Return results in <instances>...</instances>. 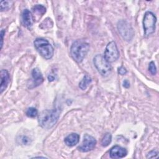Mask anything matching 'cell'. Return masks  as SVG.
<instances>
[{
    "label": "cell",
    "instance_id": "cb8c5ba5",
    "mask_svg": "<svg viewBox=\"0 0 159 159\" xmlns=\"http://www.w3.org/2000/svg\"><path fill=\"white\" fill-rule=\"evenodd\" d=\"M48 80L49 81H53L55 80V78L52 75H50L48 76Z\"/></svg>",
    "mask_w": 159,
    "mask_h": 159
},
{
    "label": "cell",
    "instance_id": "9c48e42d",
    "mask_svg": "<svg viewBox=\"0 0 159 159\" xmlns=\"http://www.w3.org/2000/svg\"><path fill=\"white\" fill-rule=\"evenodd\" d=\"M127 154V151L125 148L119 146L114 145L113 146L109 151L110 157L112 158H121L125 157Z\"/></svg>",
    "mask_w": 159,
    "mask_h": 159
},
{
    "label": "cell",
    "instance_id": "30bf717a",
    "mask_svg": "<svg viewBox=\"0 0 159 159\" xmlns=\"http://www.w3.org/2000/svg\"><path fill=\"white\" fill-rule=\"evenodd\" d=\"M43 81V75L38 68H35L32 71V83L33 87H37L41 84Z\"/></svg>",
    "mask_w": 159,
    "mask_h": 159
},
{
    "label": "cell",
    "instance_id": "7402d4cb",
    "mask_svg": "<svg viewBox=\"0 0 159 159\" xmlns=\"http://www.w3.org/2000/svg\"><path fill=\"white\" fill-rule=\"evenodd\" d=\"M4 34H5V30H2L1 32V48H2V44H3V36H4Z\"/></svg>",
    "mask_w": 159,
    "mask_h": 159
},
{
    "label": "cell",
    "instance_id": "5b68a950",
    "mask_svg": "<svg viewBox=\"0 0 159 159\" xmlns=\"http://www.w3.org/2000/svg\"><path fill=\"white\" fill-rule=\"evenodd\" d=\"M156 22L157 18L153 12L147 11L145 13L143 20V27L144 34L146 37L149 36L155 32Z\"/></svg>",
    "mask_w": 159,
    "mask_h": 159
},
{
    "label": "cell",
    "instance_id": "52a82bcc",
    "mask_svg": "<svg viewBox=\"0 0 159 159\" xmlns=\"http://www.w3.org/2000/svg\"><path fill=\"white\" fill-rule=\"evenodd\" d=\"M117 29L120 35L127 41L132 39L134 32L131 25L125 20H120L117 24Z\"/></svg>",
    "mask_w": 159,
    "mask_h": 159
},
{
    "label": "cell",
    "instance_id": "d6986e66",
    "mask_svg": "<svg viewBox=\"0 0 159 159\" xmlns=\"http://www.w3.org/2000/svg\"><path fill=\"white\" fill-rule=\"evenodd\" d=\"M148 70L150 72V73L153 75H155L157 73V68H156V66L153 61H151L149 63Z\"/></svg>",
    "mask_w": 159,
    "mask_h": 159
},
{
    "label": "cell",
    "instance_id": "8992f818",
    "mask_svg": "<svg viewBox=\"0 0 159 159\" xmlns=\"http://www.w3.org/2000/svg\"><path fill=\"white\" fill-rule=\"evenodd\" d=\"M103 57L109 63L114 62L118 59L119 52L115 42L111 41L107 43Z\"/></svg>",
    "mask_w": 159,
    "mask_h": 159
},
{
    "label": "cell",
    "instance_id": "ba28073f",
    "mask_svg": "<svg viewBox=\"0 0 159 159\" xmlns=\"http://www.w3.org/2000/svg\"><path fill=\"white\" fill-rule=\"evenodd\" d=\"M96 144V140L91 135L85 134L81 144L78 147L79 151L81 152H88L93 150Z\"/></svg>",
    "mask_w": 159,
    "mask_h": 159
},
{
    "label": "cell",
    "instance_id": "44dd1931",
    "mask_svg": "<svg viewBox=\"0 0 159 159\" xmlns=\"http://www.w3.org/2000/svg\"><path fill=\"white\" fill-rule=\"evenodd\" d=\"M118 73L121 75H124L127 73V70L123 66H121L118 68Z\"/></svg>",
    "mask_w": 159,
    "mask_h": 159
},
{
    "label": "cell",
    "instance_id": "2e32d148",
    "mask_svg": "<svg viewBox=\"0 0 159 159\" xmlns=\"http://www.w3.org/2000/svg\"><path fill=\"white\" fill-rule=\"evenodd\" d=\"M112 140V135L110 133H106L101 140V145L102 147H107L109 145Z\"/></svg>",
    "mask_w": 159,
    "mask_h": 159
},
{
    "label": "cell",
    "instance_id": "ffe728a7",
    "mask_svg": "<svg viewBox=\"0 0 159 159\" xmlns=\"http://www.w3.org/2000/svg\"><path fill=\"white\" fill-rule=\"evenodd\" d=\"M158 155V152L156 150H152L150 152L148 153V154L147 155V158H155L156 157H157Z\"/></svg>",
    "mask_w": 159,
    "mask_h": 159
},
{
    "label": "cell",
    "instance_id": "9a60e30c",
    "mask_svg": "<svg viewBox=\"0 0 159 159\" xmlns=\"http://www.w3.org/2000/svg\"><path fill=\"white\" fill-rule=\"evenodd\" d=\"M92 80L91 77L87 75H84L82 80L79 83V87L82 89L84 90L87 88V87L89 86V84L91 83Z\"/></svg>",
    "mask_w": 159,
    "mask_h": 159
},
{
    "label": "cell",
    "instance_id": "8fae6325",
    "mask_svg": "<svg viewBox=\"0 0 159 159\" xmlns=\"http://www.w3.org/2000/svg\"><path fill=\"white\" fill-rule=\"evenodd\" d=\"M22 19L24 26L27 29H30L33 25V22L34 20L30 11L27 9H24L22 13Z\"/></svg>",
    "mask_w": 159,
    "mask_h": 159
},
{
    "label": "cell",
    "instance_id": "5bb4252c",
    "mask_svg": "<svg viewBox=\"0 0 159 159\" xmlns=\"http://www.w3.org/2000/svg\"><path fill=\"white\" fill-rule=\"evenodd\" d=\"M32 12L35 15L34 17V20H35V19L40 18L45 13L46 9L41 4H37L32 7Z\"/></svg>",
    "mask_w": 159,
    "mask_h": 159
},
{
    "label": "cell",
    "instance_id": "7c38bea8",
    "mask_svg": "<svg viewBox=\"0 0 159 159\" xmlns=\"http://www.w3.org/2000/svg\"><path fill=\"white\" fill-rule=\"evenodd\" d=\"M10 81V77L8 71L6 70H1V86L0 93L2 92L6 89Z\"/></svg>",
    "mask_w": 159,
    "mask_h": 159
},
{
    "label": "cell",
    "instance_id": "3957f363",
    "mask_svg": "<svg viewBox=\"0 0 159 159\" xmlns=\"http://www.w3.org/2000/svg\"><path fill=\"white\" fill-rule=\"evenodd\" d=\"M34 44L37 52L44 58L48 60L52 58L54 52L53 48L47 40L37 38L34 40Z\"/></svg>",
    "mask_w": 159,
    "mask_h": 159
},
{
    "label": "cell",
    "instance_id": "4fadbf2b",
    "mask_svg": "<svg viewBox=\"0 0 159 159\" xmlns=\"http://www.w3.org/2000/svg\"><path fill=\"white\" fill-rule=\"evenodd\" d=\"M80 140V135L76 133H71L67 135L64 140L65 144L68 147L76 145Z\"/></svg>",
    "mask_w": 159,
    "mask_h": 159
},
{
    "label": "cell",
    "instance_id": "603a6c76",
    "mask_svg": "<svg viewBox=\"0 0 159 159\" xmlns=\"http://www.w3.org/2000/svg\"><path fill=\"white\" fill-rule=\"evenodd\" d=\"M123 86H124V87L128 88L130 86V83L127 80H124L123 82Z\"/></svg>",
    "mask_w": 159,
    "mask_h": 159
},
{
    "label": "cell",
    "instance_id": "277c9868",
    "mask_svg": "<svg viewBox=\"0 0 159 159\" xmlns=\"http://www.w3.org/2000/svg\"><path fill=\"white\" fill-rule=\"evenodd\" d=\"M93 63L98 72L103 76H108L111 71L112 66L102 55H96L93 58Z\"/></svg>",
    "mask_w": 159,
    "mask_h": 159
},
{
    "label": "cell",
    "instance_id": "ac0fdd59",
    "mask_svg": "<svg viewBox=\"0 0 159 159\" xmlns=\"http://www.w3.org/2000/svg\"><path fill=\"white\" fill-rule=\"evenodd\" d=\"M0 6H1V11L8 10L11 6V2L7 1H1Z\"/></svg>",
    "mask_w": 159,
    "mask_h": 159
},
{
    "label": "cell",
    "instance_id": "7a4b0ae2",
    "mask_svg": "<svg viewBox=\"0 0 159 159\" xmlns=\"http://www.w3.org/2000/svg\"><path fill=\"white\" fill-rule=\"evenodd\" d=\"M89 49V43L82 40H77L72 43L70 48V53L73 60L80 63L87 55Z\"/></svg>",
    "mask_w": 159,
    "mask_h": 159
},
{
    "label": "cell",
    "instance_id": "e0dca14e",
    "mask_svg": "<svg viewBox=\"0 0 159 159\" xmlns=\"http://www.w3.org/2000/svg\"><path fill=\"white\" fill-rule=\"evenodd\" d=\"M38 114V111L36 108L31 107L27 109L26 111V115L29 117H35Z\"/></svg>",
    "mask_w": 159,
    "mask_h": 159
},
{
    "label": "cell",
    "instance_id": "6da1fadb",
    "mask_svg": "<svg viewBox=\"0 0 159 159\" xmlns=\"http://www.w3.org/2000/svg\"><path fill=\"white\" fill-rule=\"evenodd\" d=\"M59 117L60 111L58 109L44 110L39 114V125L43 129H49L57 123Z\"/></svg>",
    "mask_w": 159,
    "mask_h": 159
}]
</instances>
